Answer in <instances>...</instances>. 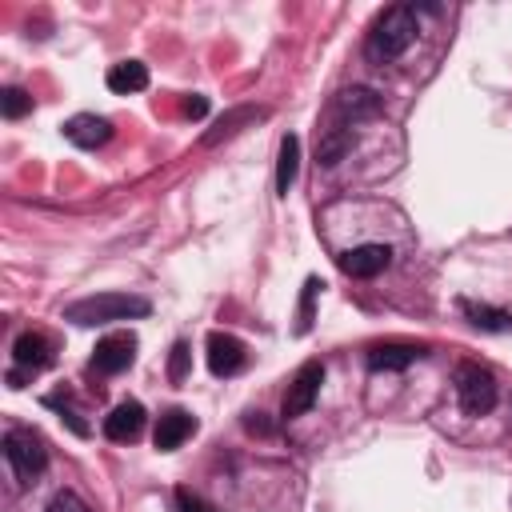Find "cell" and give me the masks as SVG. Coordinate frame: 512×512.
<instances>
[{
    "instance_id": "11",
    "label": "cell",
    "mask_w": 512,
    "mask_h": 512,
    "mask_svg": "<svg viewBox=\"0 0 512 512\" xmlns=\"http://www.w3.org/2000/svg\"><path fill=\"white\" fill-rule=\"evenodd\" d=\"M244 368V344L228 332H212L208 336V372L212 376H236Z\"/></svg>"
},
{
    "instance_id": "24",
    "label": "cell",
    "mask_w": 512,
    "mask_h": 512,
    "mask_svg": "<svg viewBox=\"0 0 512 512\" xmlns=\"http://www.w3.org/2000/svg\"><path fill=\"white\" fill-rule=\"evenodd\" d=\"M176 512H216V508L204 504L200 496H192L188 488H180V492H176Z\"/></svg>"
},
{
    "instance_id": "3",
    "label": "cell",
    "mask_w": 512,
    "mask_h": 512,
    "mask_svg": "<svg viewBox=\"0 0 512 512\" xmlns=\"http://www.w3.org/2000/svg\"><path fill=\"white\" fill-rule=\"evenodd\" d=\"M4 460L12 464V472H16L20 484H32V480L44 472L48 452H44V440H40L32 428H12V432L4 436Z\"/></svg>"
},
{
    "instance_id": "23",
    "label": "cell",
    "mask_w": 512,
    "mask_h": 512,
    "mask_svg": "<svg viewBox=\"0 0 512 512\" xmlns=\"http://www.w3.org/2000/svg\"><path fill=\"white\" fill-rule=\"evenodd\" d=\"M44 512H88V504H84L76 492H56Z\"/></svg>"
},
{
    "instance_id": "9",
    "label": "cell",
    "mask_w": 512,
    "mask_h": 512,
    "mask_svg": "<svg viewBox=\"0 0 512 512\" xmlns=\"http://www.w3.org/2000/svg\"><path fill=\"white\" fill-rule=\"evenodd\" d=\"M376 112H380V96L372 88H344L332 104V120L344 124V128H352L356 120H368Z\"/></svg>"
},
{
    "instance_id": "25",
    "label": "cell",
    "mask_w": 512,
    "mask_h": 512,
    "mask_svg": "<svg viewBox=\"0 0 512 512\" xmlns=\"http://www.w3.org/2000/svg\"><path fill=\"white\" fill-rule=\"evenodd\" d=\"M208 112V100L204 96H188L184 100V116H204Z\"/></svg>"
},
{
    "instance_id": "8",
    "label": "cell",
    "mask_w": 512,
    "mask_h": 512,
    "mask_svg": "<svg viewBox=\"0 0 512 512\" xmlns=\"http://www.w3.org/2000/svg\"><path fill=\"white\" fill-rule=\"evenodd\" d=\"M388 264H392V248H388V244H360V248L340 252V268H344L348 276H356V280H372V276H380Z\"/></svg>"
},
{
    "instance_id": "16",
    "label": "cell",
    "mask_w": 512,
    "mask_h": 512,
    "mask_svg": "<svg viewBox=\"0 0 512 512\" xmlns=\"http://www.w3.org/2000/svg\"><path fill=\"white\" fill-rule=\"evenodd\" d=\"M348 148H352V128H344V124L328 120V124L320 128V136H316V156H320V164H324V168L340 164Z\"/></svg>"
},
{
    "instance_id": "15",
    "label": "cell",
    "mask_w": 512,
    "mask_h": 512,
    "mask_svg": "<svg viewBox=\"0 0 512 512\" xmlns=\"http://www.w3.org/2000/svg\"><path fill=\"white\" fill-rule=\"evenodd\" d=\"M264 116V108H256V104H240V108H232V112H224L208 132H204V144L212 148V144H220V140H232L244 124H256Z\"/></svg>"
},
{
    "instance_id": "4",
    "label": "cell",
    "mask_w": 512,
    "mask_h": 512,
    "mask_svg": "<svg viewBox=\"0 0 512 512\" xmlns=\"http://www.w3.org/2000/svg\"><path fill=\"white\" fill-rule=\"evenodd\" d=\"M456 400L468 416H488L496 408V380L480 364H460L456 368Z\"/></svg>"
},
{
    "instance_id": "2",
    "label": "cell",
    "mask_w": 512,
    "mask_h": 512,
    "mask_svg": "<svg viewBox=\"0 0 512 512\" xmlns=\"http://www.w3.org/2000/svg\"><path fill=\"white\" fill-rule=\"evenodd\" d=\"M152 304L144 296H128V292H96V296H84L76 304L64 308V320L80 324V328H96V324H112V320H136V316H148Z\"/></svg>"
},
{
    "instance_id": "12",
    "label": "cell",
    "mask_w": 512,
    "mask_h": 512,
    "mask_svg": "<svg viewBox=\"0 0 512 512\" xmlns=\"http://www.w3.org/2000/svg\"><path fill=\"white\" fill-rule=\"evenodd\" d=\"M140 432H144V404H136V400H124V404H116V408L104 416V436H108V440L128 444V440H136Z\"/></svg>"
},
{
    "instance_id": "22",
    "label": "cell",
    "mask_w": 512,
    "mask_h": 512,
    "mask_svg": "<svg viewBox=\"0 0 512 512\" xmlns=\"http://www.w3.org/2000/svg\"><path fill=\"white\" fill-rule=\"evenodd\" d=\"M184 376H188V344L176 340V344H172V360H168V380L180 384Z\"/></svg>"
},
{
    "instance_id": "21",
    "label": "cell",
    "mask_w": 512,
    "mask_h": 512,
    "mask_svg": "<svg viewBox=\"0 0 512 512\" xmlns=\"http://www.w3.org/2000/svg\"><path fill=\"white\" fill-rule=\"evenodd\" d=\"M320 276H308L304 280V292H300V320H296V332H308L312 328V308H316V292H320Z\"/></svg>"
},
{
    "instance_id": "14",
    "label": "cell",
    "mask_w": 512,
    "mask_h": 512,
    "mask_svg": "<svg viewBox=\"0 0 512 512\" xmlns=\"http://www.w3.org/2000/svg\"><path fill=\"white\" fill-rule=\"evenodd\" d=\"M196 432V416H188L184 408H172V412H164L160 420H156V448L160 452H172V448H180L188 436Z\"/></svg>"
},
{
    "instance_id": "1",
    "label": "cell",
    "mask_w": 512,
    "mask_h": 512,
    "mask_svg": "<svg viewBox=\"0 0 512 512\" xmlns=\"http://www.w3.org/2000/svg\"><path fill=\"white\" fill-rule=\"evenodd\" d=\"M420 32V8L416 4H392L376 16L368 40H364V56L372 64H392L408 52V44L416 40Z\"/></svg>"
},
{
    "instance_id": "13",
    "label": "cell",
    "mask_w": 512,
    "mask_h": 512,
    "mask_svg": "<svg viewBox=\"0 0 512 512\" xmlns=\"http://www.w3.org/2000/svg\"><path fill=\"white\" fill-rule=\"evenodd\" d=\"M420 356H424V348H420V344L388 340V344L368 348V368H372V372H400V368H408V364H412V360H420Z\"/></svg>"
},
{
    "instance_id": "17",
    "label": "cell",
    "mask_w": 512,
    "mask_h": 512,
    "mask_svg": "<svg viewBox=\"0 0 512 512\" xmlns=\"http://www.w3.org/2000/svg\"><path fill=\"white\" fill-rule=\"evenodd\" d=\"M104 80H108V88L120 92V96H128V92H144V88H148V68H144L140 60H120V64L108 68Z\"/></svg>"
},
{
    "instance_id": "20",
    "label": "cell",
    "mask_w": 512,
    "mask_h": 512,
    "mask_svg": "<svg viewBox=\"0 0 512 512\" xmlns=\"http://www.w3.org/2000/svg\"><path fill=\"white\" fill-rule=\"evenodd\" d=\"M0 112H4L8 120H20L24 112H32V96H28L24 88H4V92H0Z\"/></svg>"
},
{
    "instance_id": "7",
    "label": "cell",
    "mask_w": 512,
    "mask_h": 512,
    "mask_svg": "<svg viewBox=\"0 0 512 512\" xmlns=\"http://www.w3.org/2000/svg\"><path fill=\"white\" fill-rule=\"evenodd\" d=\"M132 360H136V336H132V332H112V336H104V340L92 348V368L104 372V376L124 372Z\"/></svg>"
},
{
    "instance_id": "18",
    "label": "cell",
    "mask_w": 512,
    "mask_h": 512,
    "mask_svg": "<svg viewBox=\"0 0 512 512\" xmlns=\"http://www.w3.org/2000/svg\"><path fill=\"white\" fill-rule=\"evenodd\" d=\"M296 172H300V140L288 132L280 140V160H276V192L288 196V188L296 184Z\"/></svg>"
},
{
    "instance_id": "19",
    "label": "cell",
    "mask_w": 512,
    "mask_h": 512,
    "mask_svg": "<svg viewBox=\"0 0 512 512\" xmlns=\"http://www.w3.org/2000/svg\"><path fill=\"white\" fill-rule=\"evenodd\" d=\"M460 308H464V316H468L476 328H484V332H504V328H512V316H508V312H496V308H488V304L464 300Z\"/></svg>"
},
{
    "instance_id": "5",
    "label": "cell",
    "mask_w": 512,
    "mask_h": 512,
    "mask_svg": "<svg viewBox=\"0 0 512 512\" xmlns=\"http://www.w3.org/2000/svg\"><path fill=\"white\" fill-rule=\"evenodd\" d=\"M12 360H16V368L8 372V384H12V388H24V384H20L24 376H36L40 368L52 364V344H48V336H44V332H20L16 344H12Z\"/></svg>"
},
{
    "instance_id": "6",
    "label": "cell",
    "mask_w": 512,
    "mask_h": 512,
    "mask_svg": "<svg viewBox=\"0 0 512 512\" xmlns=\"http://www.w3.org/2000/svg\"><path fill=\"white\" fill-rule=\"evenodd\" d=\"M320 384H324V364H320V360H308V364H300V372L292 376V384H288V392H284L280 416H284V420H296V416H304V412L316 404V396H320Z\"/></svg>"
},
{
    "instance_id": "10",
    "label": "cell",
    "mask_w": 512,
    "mask_h": 512,
    "mask_svg": "<svg viewBox=\"0 0 512 512\" xmlns=\"http://www.w3.org/2000/svg\"><path fill=\"white\" fill-rule=\"evenodd\" d=\"M64 136L76 144V148H100L112 140V120L96 116V112H76L64 120Z\"/></svg>"
}]
</instances>
